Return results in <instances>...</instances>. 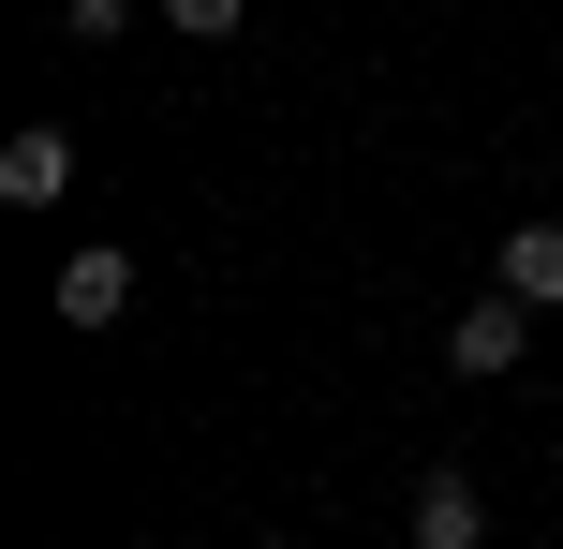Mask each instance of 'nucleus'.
I'll return each instance as SVG.
<instances>
[{"mask_svg": "<svg viewBox=\"0 0 563 549\" xmlns=\"http://www.w3.org/2000/svg\"><path fill=\"white\" fill-rule=\"evenodd\" d=\"M45 312H59V327H119V312H134V253H104V238H89V253L45 283Z\"/></svg>", "mask_w": 563, "mask_h": 549, "instance_id": "obj_1", "label": "nucleus"}, {"mask_svg": "<svg viewBox=\"0 0 563 549\" xmlns=\"http://www.w3.org/2000/svg\"><path fill=\"white\" fill-rule=\"evenodd\" d=\"M519 327H534V297H505V283H489L475 312L445 327V372H475V386H489V372H519Z\"/></svg>", "mask_w": 563, "mask_h": 549, "instance_id": "obj_2", "label": "nucleus"}, {"mask_svg": "<svg viewBox=\"0 0 563 549\" xmlns=\"http://www.w3.org/2000/svg\"><path fill=\"white\" fill-rule=\"evenodd\" d=\"M0 194H15V208H59V194H75V134H59V119H30V134L0 149Z\"/></svg>", "mask_w": 563, "mask_h": 549, "instance_id": "obj_3", "label": "nucleus"}, {"mask_svg": "<svg viewBox=\"0 0 563 549\" xmlns=\"http://www.w3.org/2000/svg\"><path fill=\"white\" fill-rule=\"evenodd\" d=\"M489 283H505V297H534V312H563V223H519Z\"/></svg>", "mask_w": 563, "mask_h": 549, "instance_id": "obj_4", "label": "nucleus"}, {"mask_svg": "<svg viewBox=\"0 0 563 549\" xmlns=\"http://www.w3.org/2000/svg\"><path fill=\"white\" fill-rule=\"evenodd\" d=\"M416 535L430 549H475V475H416Z\"/></svg>", "mask_w": 563, "mask_h": 549, "instance_id": "obj_5", "label": "nucleus"}, {"mask_svg": "<svg viewBox=\"0 0 563 549\" xmlns=\"http://www.w3.org/2000/svg\"><path fill=\"white\" fill-rule=\"evenodd\" d=\"M238 15H253V0H164V30H194V45H223Z\"/></svg>", "mask_w": 563, "mask_h": 549, "instance_id": "obj_6", "label": "nucleus"}, {"mask_svg": "<svg viewBox=\"0 0 563 549\" xmlns=\"http://www.w3.org/2000/svg\"><path fill=\"white\" fill-rule=\"evenodd\" d=\"M119 15H134V0H59V30H75V45H104Z\"/></svg>", "mask_w": 563, "mask_h": 549, "instance_id": "obj_7", "label": "nucleus"}]
</instances>
